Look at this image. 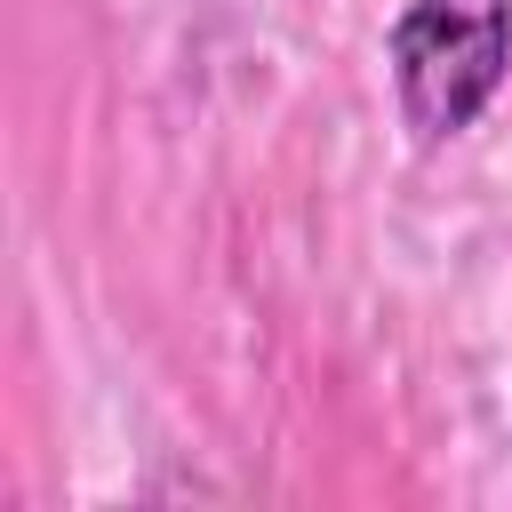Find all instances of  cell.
<instances>
[{"mask_svg": "<svg viewBox=\"0 0 512 512\" xmlns=\"http://www.w3.org/2000/svg\"><path fill=\"white\" fill-rule=\"evenodd\" d=\"M512 72V0H408L392 24V96L416 144L464 136Z\"/></svg>", "mask_w": 512, "mask_h": 512, "instance_id": "6da1fadb", "label": "cell"}]
</instances>
